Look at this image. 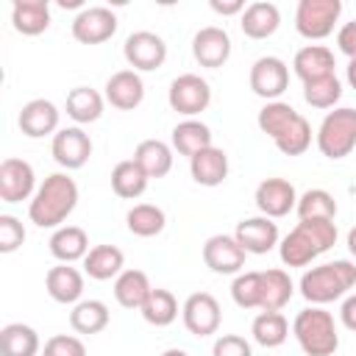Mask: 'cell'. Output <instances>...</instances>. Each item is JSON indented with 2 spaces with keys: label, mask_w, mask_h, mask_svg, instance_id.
<instances>
[{
  "label": "cell",
  "mask_w": 356,
  "mask_h": 356,
  "mask_svg": "<svg viewBox=\"0 0 356 356\" xmlns=\"http://www.w3.org/2000/svg\"><path fill=\"white\" fill-rule=\"evenodd\" d=\"M42 350L36 328L25 323H8L0 331V353L3 356H36Z\"/></svg>",
  "instance_id": "cell-33"
},
{
  "label": "cell",
  "mask_w": 356,
  "mask_h": 356,
  "mask_svg": "<svg viewBox=\"0 0 356 356\" xmlns=\"http://www.w3.org/2000/svg\"><path fill=\"white\" fill-rule=\"evenodd\" d=\"M337 47H339L348 58H356V19L345 22V25L337 31Z\"/></svg>",
  "instance_id": "cell-46"
},
{
  "label": "cell",
  "mask_w": 356,
  "mask_h": 356,
  "mask_svg": "<svg viewBox=\"0 0 356 356\" xmlns=\"http://www.w3.org/2000/svg\"><path fill=\"white\" fill-rule=\"evenodd\" d=\"M125 222H128V231L134 236H142V239H150V236H159L167 225V214L161 206H153V203H136L131 206V211L125 214Z\"/></svg>",
  "instance_id": "cell-35"
},
{
  "label": "cell",
  "mask_w": 356,
  "mask_h": 356,
  "mask_svg": "<svg viewBox=\"0 0 356 356\" xmlns=\"http://www.w3.org/2000/svg\"><path fill=\"white\" fill-rule=\"evenodd\" d=\"M161 356H189V353H186V350H181V348H167Z\"/></svg>",
  "instance_id": "cell-51"
},
{
  "label": "cell",
  "mask_w": 356,
  "mask_h": 356,
  "mask_svg": "<svg viewBox=\"0 0 356 356\" xmlns=\"http://www.w3.org/2000/svg\"><path fill=\"white\" fill-rule=\"evenodd\" d=\"M167 103L172 111L184 114L186 120H192L195 114L206 111L211 103V86L206 78L195 75V72H184L178 78H172L170 92H167Z\"/></svg>",
  "instance_id": "cell-7"
},
{
  "label": "cell",
  "mask_w": 356,
  "mask_h": 356,
  "mask_svg": "<svg viewBox=\"0 0 356 356\" xmlns=\"http://www.w3.org/2000/svg\"><path fill=\"white\" fill-rule=\"evenodd\" d=\"M25 242V228L14 214H0V253H14Z\"/></svg>",
  "instance_id": "cell-44"
},
{
  "label": "cell",
  "mask_w": 356,
  "mask_h": 356,
  "mask_svg": "<svg viewBox=\"0 0 356 356\" xmlns=\"http://www.w3.org/2000/svg\"><path fill=\"white\" fill-rule=\"evenodd\" d=\"M134 161L147 172V178H164L172 170V145L161 139H142L134 150Z\"/></svg>",
  "instance_id": "cell-30"
},
{
  "label": "cell",
  "mask_w": 356,
  "mask_h": 356,
  "mask_svg": "<svg viewBox=\"0 0 356 356\" xmlns=\"http://www.w3.org/2000/svg\"><path fill=\"white\" fill-rule=\"evenodd\" d=\"M50 153L56 164H61L64 170H81L92 156V139L81 125L58 128V134L50 142Z\"/></svg>",
  "instance_id": "cell-13"
},
{
  "label": "cell",
  "mask_w": 356,
  "mask_h": 356,
  "mask_svg": "<svg viewBox=\"0 0 356 356\" xmlns=\"http://www.w3.org/2000/svg\"><path fill=\"white\" fill-rule=\"evenodd\" d=\"M150 292H153V286H150V278L145 270L131 267L114 278V298L122 309H142V303L147 300Z\"/></svg>",
  "instance_id": "cell-26"
},
{
  "label": "cell",
  "mask_w": 356,
  "mask_h": 356,
  "mask_svg": "<svg viewBox=\"0 0 356 356\" xmlns=\"http://www.w3.org/2000/svg\"><path fill=\"white\" fill-rule=\"evenodd\" d=\"M231 298L239 309H259L261 306V273L259 270L239 273L231 284Z\"/></svg>",
  "instance_id": "cell-42"
},
{
  "label": "cell",
  "mask_w": 356,
  "mask_h": 356,
  "mask_svg": "<svg viewBox=\"0 0 356 356\" xmlns=\"http://www.w3.org/2000/svg\"><path fill=\"white\" fill-rule=\"evenodd\" d=\"M295 295V284L289 278V273L273 267V270H261V312H281Z\"/></svg>",
  "instance_id": "cell-31"
},
{
  "label": "cell",
  "mask_w": 356,
  "mask_h": 356,
  "mask_svg": "<svg viewBox=\"0 0 356 356\" xmlns=\"http://www.w3.org/2000/svg\"><path fill=\"white\" fill-rule=\"evenodd\" d=\"M209 6H211V11H217L222 17H234V14H242L248 8L242 0H211Z\"/></svg>",
  "instance_id": "cell-48"
},
{
  "label": "cell",
  "mask_w": 356,
  "mask_h": 356,
  "mask_svg": "<svg viewBox=\"0 0 356 356\" xmlns=\"http://www.w3.org/2000/svg\"><path fill=\"white\" fill-rule=\"evenodd\" d=\"M298 117H300V114H298L289 103H284V100H273V103H264V106H261L256 122H259V131H261V134H267L270 139H278V136H281Z\"/></svg>",
  "instance_id": "cell-38"
},
{
  "label": "cell",
  "mask_w": 356,
  "mask_h": 356,
  "mask_svg": "<svg viewBox=\"0 0 356 356\" xmlns=\"http://www.w3.org/2000/svg\"><path fill=\"white\" fill-rule=\"evenodd\" d=\"M292 334L306 356H334L339 348L334 314L325 312L323 306H309L298 312L292 320Z\"/></svg>",
  "instance_id": "cell-4"
},
{
  "label": "cell",
  "mask_w": 356,
  "mask_h": 356,
  "mask_svg": "<svg viewBox=\"0 0 356 356\" xmlns=\"http://www.w3.org/2000/svg\"><path fill=\"white\" fill-rule=\"evenodd\" d=\"M189 172L200 186H220L228 178V156L220 147H206L189 159Z\"/></svg>",
  "instance_id": "cell-24"
},
{
  "label": "cell",
  "mask_w": 356,
  "mask_h": 356,
  "mask_svg": "<svg viewBox=\"0 0 356 356\" xmlns=\"http://www.w3.org/2000/svg\"><path fill=\"white\" fill-rule=\"evenodd\" d=\"M211 356H253V348L239 334H220L211 345Z\"/></svg>",
  "instance_id": "cell-45"
},
{
  "label": "cell",
  "mask_w": 356,
  "mask_h": 356,
  "mask_svg": "<svg viewBox=\"0 0 356 356\" xmlns=\"http://www.w3.org/2000/svg\"><path fill=\"white\" fill-rule=\"evenodd\" d=\"M36 172L25 159H3L0 164V200L22 203L36 195Z\"/></svg>",
  "instance_id": "cell-14"
},
{
  "label": "cell",
  "mask_w": 356,
  "mask_h": 356,
  "mask_svg": "<svg viewBox=\"0 0 356 356\" xmlns=\"http://www.w3.org/2000/svg\"><path fill=\"white\" fill-rule=\"evenodd\" d=\"M253 200H256V209L261 211V217L278 220V217H286L298 206V192L286 178H264L256 186Z\"/></svg>",
  "instance_id": "cell-15"
},
{
  "label": "cell",
  "mask_w": 356,
  "mask_h": 356,
  "mask_svg": "<svg viewBox=\"0 0 356 356\" xmlns=\"http://www.w3.org/2000/svg\"><path fill=\"white\" fill-rule=\"evenodd\" d=\"M278 25H281V11L275 3H267V0L250 3L239 17V28L248 39H267L278 31Z\"/></svg>",
  "instance_id": "cell-22"
},
{
  "label": "cell",
  "mask_w": 356,
  "mask_h": 356,
  "mask_svg": "<svg viewBox=\"0 0 356 356\" xmlns=\"http://www.w3.org/2000/svg\"><path fill=\"white\" fill-rule=\"evenodd\" d=\"M339 320H342V325H345L348 331L356 334V292L342 300V306H339Z\"/></svg>",
  "instance_id": "cell-47"
},
{
  "label": "cell",
  "mask_w": 356,
  "mask_h": 356,
  "mask_svg": "<svg viewBox=\"0 0 356 356\" xmlns=\"http://www.w3.org/2000/svg\"><path fill=\"white\" fill-rule=\"evenodd\" d=\"M339 97H342V83L337 75H325L303 83V100L312 108H337Z\"/></svg>",
  "instance_id": "cell-40"
},
{
  "label": "cell",
  "mask_w": 356,
  "mask_h": 356,
  "mask_svg": "<svg viewBox=\"0 0 356 356\" xmlns=\"http://www.w3.org/2000/svg\"><path fill=\"white\" fill-rule=\"evenodd\" d=\"M275 147L284 153V156H303L309 147H312V125L309 120L300 114L278 139H273Z\"/></svg>",
  "instance_id": "cell-41"
},
{
  "label": "cell",
  "mask_w": 356,
  "mask_h": 356,
  "mask_svg": "<svg viewBox=\"0 0 356 356\" xmlns=\"http://www.w3.org/2000/svg\"><path fill=\"white\" fill-rule=\"evenodd\" d=\"M353 286H356V264L348 259L317 264L300 275V295L312 306H325L331 300H339Z\"/></svg>",
  "instance_id": "cell-3"
},
{
  "label": "cell",
  "mask_w": 356,
  "mask_h": 356,
  "mask_svg": "<svg viewBox=\"0 0 356 356\" xmlns=\"http://www.w3.org/2000/svg\"><path fill=\"white\" fill-rule=\"evenodd\" d=\"M147 181H150L147 172L134 159H125V161L114 164V170H111V189L122 200H136L139 195H145Z\"/></svg>",
  "instance_id": "cell-32"
},
{
  "label": "cell",
  "mask_w": 356,
  "mask_h": 356,
  "mask_svg": "<svg viewBox=\"0 0 356 356\" xmlns=\"http://www.w3.org/2000/svg\"><path fill=\"white\" fill-rule=\"evenodd\" d=\"M125 267V253L117 245H95L83 259V273L95 281L117 278Z\"/></svg>",
  "instance_id": "cell-29"
},
{
  "label": "cell",
  "mask_w": 356,
  "mask_h": 356,
  "mask_svg": "<svg viewBox=\"0 0 356 356\" xmlns=\"http://www.w3.org/2000/svg\"><path fill=\"white\" fill-rule=\"evenodd\" d=\"M317 150L325 156V159H345L353 153L356 147V108L350 106H342V108H334L323 117L317 134Z\"/></svg>",
  "instance_id": "cell-5"
},
{
  "label": "cell",
  "mask_w": 356,
  "mask_h": 356,
  "mask_svg": "<svg viewBox=\"0 0 356 356\" xmlns=\"http://www.w3.org/2000/svg\"><path fill=\"white\" fill-rule=\"evenodd\" d=\"M334 50H328L325 44H306L295 53L292 58V70L295 75L309 83V81H317V78H325V75H334Z\"/></svg>",
  "instance_id": "cell-21"
},
{
  "label": "cell",
  "mask_w": 356,
  "mask_h": 356,
  "mask_svg": "<svg viewBox=\"0 0 356 356\" xmlns=\"http://www.w3.org/2000/svg\"><path fill=\"white\" fill-rule=\"evenodd\" d=\"M44 289H47V295L56 300V303H78L81 300V295H83V273L78 270V267H72V264H56V267H50L47 270V275H44Z\"/></svg>",
  "instance_id": "cell-20"
},
{
  "label": "cell",
  "mask_w": 356,
  "mask_h": 356,
  "mask_svg": "<svg viewBox=\"0 0 356 356\" xmlns=\"http://www.w3.org/2000/svg\"><path fill=\"white\" fill-rule=\"evenodd\" d=\"M103 103H106V97L97 89L75 86V89H70L64 108H67L70 120H75L78 125H89V122H97L103 117Z\"/></svg>",
  "instance_id": "cell-27"
},
{
  "label": "cell",
  "mask_w": 356,
  "mask_h": 356,
  "mask_svg": "<svg viewBox=\"0 0 356 356\" xmlns=\"http://www.w3.org/2000/svg\"><path fill=\"white\" fill-rule=\"evenodd\" d=\"M19 122V131L28 136V139H42V136H56L58 134V108L53 100H44V97H36V100H28L17 117Z\"/></svg>",
  "instance_id": "cell-17"
},
{
  "label": "cell",
  "mask_w": 356,
  "mask_h": 356,
  "mask_svg": "<svg viewBox=\"0 0 356 356\" xmlns=\"http://www.w3.org/2000/svg\"><path fill=\"white\" fill-rule=\"evenodd\" d=\"M342 14L339 0H300L295 8V31L303 39H325L334 33V25Z\"/></svg>",
  "instance_id": "cell-6"
},
{
  "label": "cell",
  "mask_w": 356,
  "mask_h": 356,
  "mask_svg": "<svg viewBox=\"0 0 356 356\" xmlns=\"http://www.w3.org/2000/svg\"><path fill=\"white\" fill-rule=\"evenodd\" d=\"M78 206V184L67 172L47 175L28 203V217L39 228H61Z\"/></svg>",
  "instance_id": "cell-1"
},
{
  "label": "cell",
  "mask_w": 356,
  "mask_h": 356,
  "mask_svg": "<svg viewBox=\"0 0 356 356\" xmlns=\"http://www.w3.org/2000/svg\"><path fill=\"white\" fill-rule=\"evenodd\" d=\"M70 325L75 334H100L108 325V306L103 300H78L70 312Z\"/></svg>",
  "instance_id": "cell-34"
},
{
  "label": "cell",
  "mask_w": 356,
  "mask_h": 356,
  "mask_svg": "<svg viewBox=\"0 0 356 356\" xmlns=\"http://www.w3.org/2000/svg\"><path fill=\"white\" fill-rule=\"evenodd\" d=\"M181 320L186 325L189 334L195 337H211L220 331V320H222V312H220V303L214 295L209 292H192L184 306H181Z\"/></svg>",
  "instance_id": "cell-10"
},
{
  "label": "cell",
  "mask_w": 356,
  "mask_h": 356,
  "mask_svg": "<svg viewBox=\"0 0 356 356\" xmlns=\"http://www.w3.org/2000/svg\"><path fill=\"white\" fill-rule=\"evenodd\" d=\"M245 248L228 234H214L203 245V264L217 275H239L245 267Z\"/></svg>",
  "instance_id": "cell-12"
},
{
  "label": "cell",
  "mask_w": 356,
  "mask_h": 356,
  "mask_svg": "<svg viewBox=\"0 0 356 356\" xmlns=\"http://www.w3.org/2000/svg\"><path fill=\"white\" fill-rule=\"evenodd\" d=\"M11 25L22 36H39L50 28V3L47 0H17L11 6Z\"/></svg>",
  "instance_id": "cell-23"
},
{
  "label": "cell",
  "mask_w": 356,
  "mask_h": 356,
  "mask_svg": "<svg viewBox=\"0 0 356 356\" xmlns=\"http://www.w3.org/2000/svg\"><path fill=\"white\" fill-rule=\"evenodd\" d=\"M334 245H337V222L334 220H300L278 242V253L286 267H306Z\"/></svg>",
  "instance_id": "cell-2"
},
{
  "label": "cell",
  "mask_w": 356,
  "mask_h": 356,
  "mask_svg": "<svg viewBox=\"0 0 356 356\" xmlns=\"http://www.w3.org/2000/svg\"><path fill=\"white\" fill-rule=\"evenodd\" d=\"M170 142H172V150H178L181 156L192 159V156H197L200 150L211 147V128H209L206 122L195 120V117H192V120H181V122L172 128Z\"/></svg>",
  "instance_id": "cell-28"
},
{
  "label": "cell",
  "mask_w": 356,
  "mask_h": 356,
  "mask_svg": "<svg viewBox=\"0 0 356 356\" xmlns=\"http://www.w3.org/2000/svg\"><path fill=\"white\" fill-rule=\"evenodd\" d=\"M142 317L145 323L156 325V328H164L170 323H175L178 317V300L170 289H161V286H153V292L147 295V300L142 303Z\"/></svg>",
  "instance_id": "cell-36"
},
{
  "label": "cell",
  "mask_w": 356,
  "mask_h": 356,
  "mask_svg": "<svg viewBox=\"0 0 356 356\" xmlns=\"http://www.w3.org/2000/svg\"><path fill=\"white\" fill-rule=\"evenodd\" d=\"M234 239L245 248V253L253 256H264L278 245V225L270 217H248L242 222H236Z\"/></svg>",
  "instance_id": "cell-18"
},
{
  "label": "cell",
  "mask_w": 356,
  "mask_h": 356,
  "mask_svg": "<svg viewBox=\"0 0 356 356\" xmlns=\"http://www.w3.org/2000/svg\"><path fill=\"white\" fill-rule=\"evenodd\" d=\"M106 100L120 111H134L145 100V81L136 70H120L106 81Z\"/></svg>",
  "instance_id": "cell-19"
},
{
  "label": "cell",
  "mask_w": 356,
  "mask_h": 356,
  "mask_svg": "<svg viewBox=\"0 0 356 356\" xmlns=\"http://www.w3.org/2000/svg\"><path fill=\"white\" fill-rule=\"evenodd\" d=\"M348 83H350V89H356V58L348 61Z\"/></svg>",
  "instance_id": "cell-49"
},
{
  "label": "cell",
  "mask_w": 356,
  "mask_h": 356,
  "mask_svg": "<svg viewBox=\"0 0 356 356\" xmlns=\"http://www.w3.org/2000/svg\"><path fill=\"white\" fill-rule=\"evenodd\" d=\"M192 56L200 67H209V70H217L222 67L228 58H231V36L225 28H217V25H206L195 33L192 39Z\"/></svg>",
  "instance_id": "cell-16"
},
{
  "label": "cell",
  "mask_w": 356,
  "mask_h": 356,
  "mask_svg": "<svg viewBox=\"0 0 356 356\" xmlns=\"http://www.w3.org/2000/svg\"><path fill=\"white\" fill-rule=\"evenodd\" d=\"M42 356H86V345L75 334H56L44 342Z\"/></svg>",
  "instance_id": "cell-43"
},
{
  "label": "cell",
  "mask_w": 356,
  "mask_h": 356,
  "mask_svg": "<svg viewBox=\"0 0 356 356\" xmlns=\"http://www.w3.org/2000/svg\"><path fill=\"white\" fill-rule=\"evenodd\" d=\"M248 81H250L253 95H259V97H264L267 103H273V100H278V97L286 92V86H289V67H286V61L278 58V56H261V58L253 61Z\"/></svg>",
  "instance_id": "cell-9"
},
{
  "label": "cell",
  "mask_w": 356,
  "mask_h": 356,
  "mask_svg": "<svg viewBox=\"0 0 356 356\" xmlns=\"http://www.w3.org/2000/svg\"><path fill=\"white\" fill-rule=\"evenodd\" d=\"M47 245H50L53 259H58L61 264H72L78 259H86V253L92 250L86 231L78 228V225H61V228H56Z\"/></svg>",
  "instance_id": "cell-25"
},
{
  "label": "cell",
  "mask_w": 356,
  "mask_h": 356,
  "mask_svg": "<svg viewBox=\"0 0 356 356\" xmlns=\"http://www.w3.org/2000/svg\"><path fill=\"white\" fill-rule=\"evenodd\" d=\"M348 250H350V256L356 259V225L348 231Z\"/></svg>",
  "instance_id": "cell-50"
},
{
  "label": "cell",
  "mask_w": 356,
  "mask_h": 356,
  "mask_svg": "<svg viewBox=\"0 0 356 356\" xmlns=\"http://www.w3.org/2000/svg\"><path fill=\"white\" fill-rule=\"evenodd\" d=\"M117 33V14L106 6H86L72 19V36L81 44H103Z\"/></svg>",
  "instance_id": "cell-11"
},
{
  "label": "cell",
  "mask_w": 356,
  "mask_h": 356,
  "mask_svg": "<svg viewBox=\"0 0 356 356\" xmlns=\"http://www.w3.org/2000/svg\"><path fill=\"white\" fill-rule=\"evenodd\" d=\"M298 220H334L337 217V200L325 189H306L298 195Z\"/></svg>",
  "instance_id": "cell-39"
},
{
  "label": "cell",
  "mask_w": 356,
  "mask_h": 356,
  "mask_svg": "<svg viewBox=\"0 0 356 356\" xmlns=\"http://www.w3.org/2000/svg\"><path fill=\"white\" fill-rule=\"evenodd\" d=\"M122 56L136 72H153L167 61V42L153 31H134L122 44Z\"/></svg>",
  "instance_id": "cell-8"
},
{
  "label": "cell",
  "mask_w": 356,
  "mask_h": 356,
  "mask_svg": "<svg viewBox=\"0 0 356 356\" xmlns=\"http://www.w3.org/2000/svg\"><path fill=\"white\" fill-rule=\"evenodd\" d=\"M250 334L261 348H278L289 337V323L281 312H259L250 325Z\"/></svg>",
  "instance_id": "cell-37"
}]
</instances>
